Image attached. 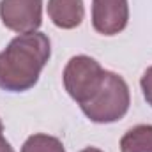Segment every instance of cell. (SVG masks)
<instances>
[{
    "instance_id": "obj_8",
    "label": "cell",
    "mask_w": 152,
    "mask_h": 152,
    "mask_svg": "<svg viewBox=\"0 0 152 152\" xmlns=\"http://www.w3.org/2000/svg\"><path fill=\"white\" fill-rule=\"evenodd\" d=\"M21 152H66V151H64V145L58 138H53V136H48V134H34L23 143Z\"/></svg>"
},
{
    "instance_id": "obj_4",
    "label": "cell",
    "mask_w": 152,
    "mask_h": 152,
    "mask_svg": "<svg viewBox=\"0 0 152 152\" xmlns=\"http://www.w3.org/2000/svg\"><path fill=\"white\" fill-rule=\"evenodd\" d=\"M42 0H2L0 18L4 25L14 32H36L41 25Z\"/></svg>"
},
{
    "instance_id": "obj_12",
    "label": "cell",
    "mask_w": 152,
    "mask_h": 152,
    "mask_svg": "<svg viewBox=\"0 0 152 152\" xmlns=\"http://www.w3.org/2000/svg\"><path fill=\"white\" fill-rule=\"evenodd\" d=\"M2 131H4V126H2V120H0V142L4 140V136H2Z\"/></svg>"
},
{
    "instance_id": "obj_5",
    "label": "cell",
    "mask_w": 152,
    "mask_h": 152,
    "mask_svg": "<svg viewBox=\"0 0 152 152\" xmlns=\"http://www.w3.org/2000/svg\"><path fill=\"white\" fill-rule=\"evenodd\" d=\"M127 0H92V23L99 34L115 36L127 25Z\"/></svg>"
},
{
    "instance_id": "obj_10",
    "label": "cell",
    "mask_w": 152,
    "mask_h": 152,
    "mask_svg": "<svg viewBox=\"0 0 152 152\" xmlns=\"http://www.w3.org/2000/svg\"><path fill=\"white\" fill-rule=\"evenodd\" d=\"M0 152H14V151H12V147H11L5 140H2V142H0Z\"/></svg>"
},
{
    "instance_id": "obj_6",
    "label": "cell",
    "mask_w": 152,
    "mask_h": 152,
    "mask_svg": "<svg viewBox=\"0 0 152 152\" xmlns=\"http://www.w3.org/2000/svg\"><path fill=\"white\" fill-rule=\"evenodd\" d=\"M48 14L60 28H75L81 23L85 9L83 0H50Z\"/></svg>"
},
{
    "instance_id": "obj_11",
    "label": "cell",
    "mask_w": 152,
    "mask_h": 152,
    "mask_svg": "<svg viewBox=\"0 0 152 152\" xmlns=\"http://www.w3.org/2000/svg\"><path fill=\"white\" fill-rule=\"evenodd\" d=\"M81 152H103V151H99V149H94V147H88V149H83Z\"/></svg>"
},
{
    "instance_id": "obj_1",
    "label": "cell",
    "mask_w": 152,
    "mask_h": 152,
    "mask_svg": "<svg viewBox=\"0 0 152 152\" xmlns=\"http://www.w3.org/2000/svg\"><path fill=\"white\" fill-rule=\"evenodd\" d=\"M50 58V39L41 32L14 37L0 53V88L23 92L32 88Z\"/></svg>"
},
{
    "instance_id": "obj_3",
    "label": "cell",
    "mask_w": 152,
    "mask_h": 152,
    "mask_svg": "<svg viewBox=\"0 0 152 152\" xmlns=\"http://www.w3.org/2000/svg\"><path fill=\"white\" fill-rule=\"evenodd\" d=\"M103 67L90 57H73L64 69V85L69 96L80 104L87 103L101 87L104 78Z\"/></svg>"
},
{
    "instance_id": "obj_9",
    "label": "cell",
    "mask_w": 152,
    "mask_h": 152,
    "mask_svg": "<svg viewBox=\"0 0 152 152\" xmlns=\"http://www.w3.org/2000/svg\"><path fill=\"white\" fill-rule=\"evenodd\" d=\"M142 90H143L147 103L152 106V67H149L142 76Z\"/></svg>"
},
{
    "instance_id": "obj_2",
    "label": "cell",
    "mask_w": 152,
    "mask_h": 152,
    "mask_svg": "<svg viewBox=\"0 0 152 152\" xmlns=\"http://www.w3.org/2000/svg\"><path fill=\"white\" fill-rule=\"evenodd\" d=\"M83 113L92 122L108 124L120 120L129 110V88L127 83L115 73L106 71L99 90L83 104Z\"/></svg>"
},
{
    "instance_id": "obj_7",
    "label": "cell",
    "mask_w": 152,
    "mask_h": 152,
    "mask_svg": "<svg viewBox=\"0 0 152 152\" xmlns=\"http://www.w3.org/2000/svg\"><path fill=\"white\" fill-rule=\"evenodd\" d=\"M120 152H152V126H136L120 140Z\"/></svg>"
}]
</instances>
